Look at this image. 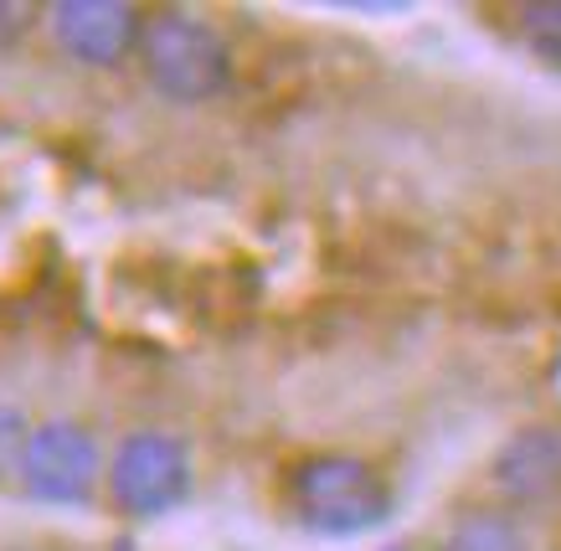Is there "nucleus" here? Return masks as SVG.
Here are the masks:
<instances>
[{
  "instance_id": "9d476101",
  "label": "nucleus",
  "mask_w": 561,
  "mask_h": 551,
  "mask_svg": "<svg viewBox=\"0 0 561 551\" xmlns=\"http://www.w3.org/2000/svg\"><path fill=\"white\" fill-rule=\"evenodd\" d=\"M26 21H32V5H0V47L16 42L26 32Z\"/></svg>"
},
{
  "instance_id": "1a4fd4ad",
  "label": "nucleus",
  "mask_w": 561,
  "mask_h": 551,
  "mask_svg": "<svg viewBox=\"0 0 561 551\" xmlns=\"http://www.w3.org/2000/svg\"><path fill=\"white\" fill-rule=\"evenodd\" d=\"M26 438H32V433L21 428V417L0 407V474H11V469L21 474V454H26Z\"/></svg>"
},
{
  "instance_id": "0eeeda50",
  "label": "nucleus",
  "mask_w": 561,
  "mask_h": 551,
  "mask_svg": "<svg viewBox=\"0 0 561 551\" xmlns=\"http://www.w3.org/2000/svg\"><path fill=\"white\" fill-rule=\"evenodd\" d=\"M438 551H530V541L511 510H463L443 531Z\"/></svg>"
},
{
  "instance_id": "f03ea898",
  "label": "nucleus",
  "mask_w": 561,
  "mask_h": 551,
  "mask_svg": "<svg viewBox=\"0 0 561 551\" xmlns=\"http://www.w3.org/2000/svg\"><path fill=\"white\" fill-rule=\"evenodd\" d=\"M139 57H145L154 93L171 104H206L232 83V53H227L221 32L186 11L154 16L139 36Z\"/></svg>"
},
{
  "instance_id": "423d86ee",
  "label": "nucleus",
  "mask_w": 561,
  "mask_h": 551,
  "mask_svg": "<svg viewBox=\"0 0 561 551\" xmlns=\"http://www.w3.org/2000/svg\"><path fill=\"white\" fill-rule=\"evenodd\" d=\"M494 490L530 510V505H551L561 495V428L557 423H530L511 433L490 464Z\"/></svg>"
},
{
  "instance_id": "20e7f679",
  "label": "nucleus",
  "mask_w": 561,
  "mask_h": 551,
  "mask_svg": "<svg viewBox=\"0 0 561 551\" xmlns=\"http://www.w3.org/2000/svg\"><path fill=\"white\" fill-rule=\"evenodd\" d=\"M99 444L83 423H42L21 454V484L42 505H83L99 484Z\"/></svg>"
},
{
  "instance_id": "f257e3e1",
  "label": "nucleus",
  "mask_w": 561,
  "mask_h": 551,
  "mask_svg": "<svg viewBox=\"0 0 561 551\" xmlns=\"http://www.w3.org/2000/svg\"><path fill=\"white\" fill-rule=\"evenodd\" d=\"M294 520L314 536H366L391 516V484L356 454H309L284 474Z\"/></svg>"
},
{
  "instance_id": "6e6552de",
  "label": "nucleus",
  "mask_w": 561,
  "mask_h": 551,
  "mask_svg": "<svg viewBox=\"0 0 561 551\" xmlns=\"http://www.w3.org/2000/svg\"><path fill=\"white\" fill-rule=\"evenodd\" d=\"M515 26H520V42H526L530 53L561 68V0H530V5H520Z\"/></svg>"
},
{
  "instance_id": "7ed1b4c3",
  "label": "nucleus",
  "mask_w": 561,
  "mask_h": 551,
  "mask_svg": "<svg viewBox=\"0 0 561 551\" xmlns=\"http://www.w3.org/2000/svg\"><path fill=\"white\" fill-rule=\"evenodd\" d=\"M108 490L129 516L154 520L171 516L175 505L191 495V454L175 433L135 428L119 444L114 464H108Z\"/></svg>"
},
{
  "instance_id": "39448f33",
  "label": "nucleus",
  "mask_w": 561,
  "mask_h": 551,
  "mask_svg": "<svg viewBox=\"0 0 561 551\" xmlns=\"http://www.w3.org/2000/svg\"><path fill=\"white\" fill-rule=\"evenodd\" d=\"M51 32L88 68H108L139 47L145 21L129 0H57L51 5Z\"/></svg>"
}]
</instances>
